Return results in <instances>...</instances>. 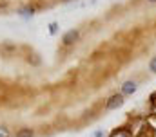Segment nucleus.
Segmentation results:
<instances>
[{
  "label": "nucleus",
  "instance_id": "obj_1",
  "mask_svg": "<svg viewBox=\"0 0 156 137\" xmlns=\"http://www.w3.org/2000/svg\"><path fill=\"white\" fill-rule=\"evenodd\" d=\"M123 103H125V96H122V94H113V96L107 99V103H105V110H107V112L116 110V108H120Z\"/></svg>",
  "mask_w": 156,
  "mask_h": 137
},
{
  "label": "nucleus",
  "instance_id": "obj_2",
  "mask_svg": "<svg viewBox=\"0 0 156 137\" xmlns=\"http://www.w3.org/2000/svg\"><path fill=\"white\" fill-rule=\"evenodd\" d=\"M136 90H138V85H136V81L129 79V81H123V83H122L120 94H122V96H133Z\"/></svg>",
  "mask_w": 156,
  "mask_h": 137
},
{
  "label": "nucleus",
  "instance_id": "obj_3",
  "mask_svg": "<svg viewBox=\"0 0 156 137\" xmlns=\"http://www.w3.org/2000/svg\"><path fill=\"white\" fill-rule=\"evenodd\" d=\"M78 36H80V31L78 29H71V31H67V33L64 34L62 42H64V45H73L78 40Z\"/></svg>",
  "mask_w": 156,
  "mask_h": 137
},
{
  "label": "nucleus",
  "instance_id": "obj_4",
  "mask_svg": "<svg viewBox=\"0 0 156 137\" xmlns=\"http://www.w3.org/2000/svg\"><path fill=\"white\" fill-rule=\"evenodd\" d=\"M111 137H133V135H131V132L125 130V128H116V130H113Z\"/></svg>",
  "mask_w": 156,
  "mask_h": 137
},
{
  "label": "nucleus",
  "instance_id": "obj_5",
  "mask_svg": "<svg viewBox=\"0 0 156 137\" xmlns=\"http://www.w3.org/2000/svg\"><path fill=\"white\" fill-rule=\"evenodd\" d=\"M16 137H35V132L31 128H20L16 132Z\"/></svg>",
  "mask_w": 156,
  "mask_h": 137
},
{
  "label": "nucleus",
  "instance_id": "obj_6",
  "mask_svg": "<svg viewBox=\"0 0 156 137\" xmlns=\"http://www.w3.org/2000/svg\"><path fill=\"white\" fill-rule=\"evenodd\" d=\"M35 11H37L35 5H29V7H24V9H22V15H24V16H31Z\"/></svg>",
  "mask_w": 156,
  "mask_h": 137
},
{
  "label": "nucleus",
  "instance_id": "obj_7",
  "mask_svg": "<svg viewBox=\"0 0 156 137\" xmlns=\"http://www.w3.org/2000/svg\"><path fill=\"white\" fill-rule=\"evenodd\" d=\"M149 70H151L153 74H156V56H153L151 62H149Z\"/></svg>",
  "mask_w": 156,
  "mask_h": 137
},
{
  "label": "nucleus",
  "instance_id": "obj_8",
  "mask_svg": "<svg viewBox=\"0 0 156 137\" xmlns=\"http://www.w3.org/2000/svg\"><path fill=\"white\" fill-rule=\"evenodd\" d=\"M49 33H51V34H56V33H58V24H56V22L49 24Z\"/></svg>",
  "mask_w": 156,
  "mask_h": 137
},
{
  "label": "nucleus",
  "instance_id": "obj_9",
  "mask_svg": "<svg viewBox=\"0 0 156 137\" xmlns=\"http://www.w3.org/2000/svg\"><path fill=\"white\" fill-rule=\"evenodd\" d=\"M0 137H9V130L5 126H0Z\"/></svg>",
  "mask_w": 156,
  "mask_h": 137
},
{
  "label": "nucleus",
  "instance_id": "obj_10",
  "mask_svg": "<svg viewBox=\"0 0 156 137\" xmlns=\"http://www.w3.org/2000/svg\"><path fill=\"white\" fill-rule=\"evenodd\" d=\"M102 135H104V132H102V130H98V132L94 134V137H102Z\"/></svg>",
  "mask_w": 156,
  "mask_h": 137
},
{
  "label": "nucleus",
  "instance_id": "obj_11",
  "mask_svg": "<svg viewBox=\"0 0 156 137\" xmlns=\"http://www.w3.org/2000/svg\"><path fill=\"white\" fill-rule=\"evenodd\" d=\"M147 2H151V4H156V0H147Z\"/></svg>",
  "mask_w": 156,
  "mask_h": 137
},
{
  "label": "nucleus",
  "instance_id": "obj_12",
  "mask_svg": "<svg viewBox=\"0 0 156 137\" xmlns=\"http://www.w3.org/2000/svg\"><path fill=\"white\" fill-rule=\"evenodd\" d=\"M153 99H154V101H156V94H154V96H153Z\"/></svg>",
  "mask_w": 156,
  "mask_h": 137
}]
</instances>
